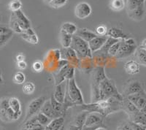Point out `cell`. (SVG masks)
I'll list each match as a JSON object with an SVG mask.
<instances>
[{
    "instance_id": "obj_8",
    "label": "cell",
    "mask_w": 146,
    "mask_h": 130,
    "mask_svg": "<svg viewBox=\"0 0 146 130\" xmlns=\"http://www.w3.org/2000/svg\"><path fill=\"white\" fill-rule=\"evenodd\" d=\"M104 115H102L100 113L97 112H93V113H89L88 114L85 122V126L87 127H92V126H103V118Z\"/></svg>"
},
{
    "instance_id": "obj_29",
    "label": "cell",
    "mask_w": 146,
    "mask_h": 130,
    "mask_svg": "<svg viewBox=\"0 0 146 130\" xmlns=\"http://www.w3.org/2000/svg\"><path fill=\"white\" fill-rule=\"evenodd\" d=\"M135 56H136L137 62L139 64L146 66V50L139 47L135 52Z\"/></svg>"
},
{
    "instance_id": "obj_33",
    "label": "cell",
    "mask_w": 146,
    "mask_h": 130,
    "mask_svg": "<svg viewBox=\"0 0 146 130\" xmlns=\"http://www.w3.org/2000/svg\"><path fill=\"white\" fill-rule=\"evenodd\" d=\"M36 119H37L38 123H40V124H41V125L44 127L48 126V124L50 123V121L53 120V119L48 118V116H46V115H44V114L42 113H40V112L36 114Z\"/></svg>"
},
{
    "instance_id": "obj_48",
    "label": "cell",
    "mask_w": 146,
    "mask_h": 130,
    "mask_svg": "<svg viewBox=\"0 0 146 130\" xmlns=\"http://www.w3.org/2000/svg\"><path fill=\"white\" fill-rule=\"evenodd\" d=\"M25 59V56L22 54H19L16 56V61L17 62H23Z\"/></svg>"
},
{
    "instance_id": "obj_25",
    "label": "cell",
    "mask_w": 146,
    "mask_h": 130,
    "mask_svg": "<svg viewBox=\"0 0 146 130\" xmlns=\"http://www.w3.org/2000/svg\"><path fill=\"white\" fill-rule=\"evenodd\" d=\"M122 104H123V106L124 107L126 111L131 116L133 115H135V114L137 113L138 112H139V110L137 108L136 106H135L132 102H130L129 100L127 98L123 99V103Z\"/></svg>"
},
{
    "instance_id": "obj_35",
    "label": "cell",
    "mask_w": 146,
    "mask_h": 130,
    "mask_svg": "<svg viewBox=\"0 0 146 130\" xmlns=\"http://www.w3.org/2000/svg\"><path fill=\"white\" fill-rule=\"evenodd\" d=\"M22 7V3L21 0H12L8 4V8L13 13L20 10Z\"/></svg>"
},
{
    "instance_id": "obj_15",
    "label": "cell",
    "mask_w": 146,
    "mask_h": 130,
    "mask_svg": "<svg viewBox=\"0 0 146 130\" xmlns=\"http://www.w3.org/2000/svg\"><path fill=\"white\" fill-rule=\"evenodd\" d=\"M143 91V86H142L140 82L137 81V80H135V81L131 82L129 85L127 86V87L126 88V90H125L124 94L127 97L129 95H131V94H134L139 93V92Z\"/></svg>"
},
{
    "instance_id": "obj_10",
    "label": "cell",
    "mask_w": 146,
    "mask_h": 130,
    "mask_svg": "<svg viewBox=\"0 0 146 130\" xmlns=\"http://www.w3.org/2000/svg\"><path fill=\"white\" fill-rule=\"evenodd\" d=\"M108 38V36H97L88 42V45H89V48L91 49L92 53L98 51L99 50L102 48V47L104 45L105 42L107 41Z\"/></svg>"
},
{
    "instance_id": "obj_32",
    "label": "cell",
    "mask_w": 146,
    "mask_h": 130,
    "mask_svg": "<svg viewBox=\"0 0 146 130\" xmlns=\"http://www.w3.org/2000/svg\"><path fill=\"white\" fill-rule=\"evenodd\" d=\"M132 117V121L135 123H140L146 127V114L143 113L141 112H138L137 113L131 115Z\"/></svg>"
},
{
    "instance_id": "obj_17",
    "label": "cell",
    "mask_w": 146,
    "mask_h": 130,
    "mask_svg": "<svg viewBox=\"0 0 146 130\" xmlns=\"http://www.w3.org/2000/svg\"><path fill=\"white\" fill-rule=\"evenodd\" d=\"M124 69L128 74L131 75H136L139 72L140 64L137 61L130 60L125 64Z\"/></svg>"
},
{
    "instance_id": "obj_47",
    "label": "cell",
    "mask_w": 146,
    "mask_h": 130,
    "mask_svg": "<svg viewBox=\"0 0 146 130\" xmlns=\"http://www.w3.org/2000/svg\"><path fill=\"white\" fill-rule=\"evenodd\" d=\"M101 126H92V127H87V126H83L82 127L81 130H96L98 127H100Z\"/></svg>"
},
{
    "instance_id": "obj_36",
    "label": "cell",
    "mask_w": 146,
    "mask_h": 130,
    "mask_svg": "<svg viewBox=\"0 0 146 130\" xmlns=\"http://www.w3.org/2000/svg\"><path fill=\"white\" fill-rule=\"evenodd\" d=\"M142 3H144V2H140L139 0H127V2H126V10H127V12H130L135 10Z\"/></svg>"
},
{
    "instance_id": "obj_26",
    "label": "cell",
    "mask_w": 146,
    "mask_h": 130,
    "mask_svg": "<svg viewBox=\"0 0 146 130\" xmlns=\"http://www.w3.org/2000/svg\"><path fill=\"white\" fill-rule=\"evenodd\" d=\"M89 113L88 111L86 112H82L78 114L76 117L74 119V121H73L72 124L77 126L80 128V129H82V127L84 126L85 122H86V117L88 115V114Z\"/></svg>"
},
{
    "instance_id": "obj_13",
    "label": "cell",
    "mask_w": 146,
    "mask_h": 130,
    "mask_svg": "<svg viewBox=\"0 0 146 130\" xmlns=\"http://www.w3.org/2000/svg\"><path fill=\"white\" fill-rule=\"evenodd\" d=\"M21 37L29 43L33 44V45L38 43L37 36L32 28H29L26 30H23V32L21 34Z\"/></svg>"
},
{
    "instance_id": "obj_34",
    "label": "cell",
    "mask_w": 146,
    "mask_h": 130,
    "mask_svg": "<svg viewBox=\"0 0 146 130\" xmlns=\"http://www.w3.org/2000/svg\"><path fill=\"white\" fill-rule=\"evenodd\" d=\"M22 89L25 94L30 95V94H32L35 91V86L32 82H27L23 84Z\"/></svg>"
},
{
    "instance_id": "obj_38",
    "label": "cell",
    "mask_w": 146,
    "mask_h": 130,
    "mask_svg": "<svg viewBox=\"0 0 146 130\" xmlns=\"http://www.w3.org/2000/svg\"><path fill=\"white\" fill-rule=\"evenodd\" d=\"M66 2H67V0H52L48 5L53 8L58 9L66 5Z\"/></svg>"
},
{
    "instance_id": "obj_22",
    "label": "cell",
    "mask_w": 146,
    "mask_h": 130,
    "mask_svg": "<svg viewBox=\"0 0 146 130\" xmlns=\"http://www.w3.org/2000/svg\"><path fill=\"white\" fill-rule=\"evenodd\" d=\"M59 38L60 42H61L63 48H70L72 40V35L70 34H67L64 31L61 29L59 34Z\"/></svg>"
},
{
    "instance_id": "obj_49",
    "label": "cell",
    "mask_w": 146,
    "mask_h": 130,
    "mask_svg": "<svg viewBox=\"0 0 146 130\" xmlns=\"http://www.w3.org/2000/svg\"><path fill=\"white\" fill-rule=\"evenodd\" d=\"M68 130H80V128L77 126L74 125V124H71V125L69 126Z\"/></svg>"
},
{
    "instance_id": "obj_57",
    "label": "cell",
    "mask_w": 146,
    "mask_h": 130,
    "mask_svg": "<svg viewBox=\"0 0 146 130\" xmlns=\"http://www.w3.org/2000/svg\"><path fill=\"white\" fill-rule=\"evenodd\" d=\"M0 130H3V129H2L1 127H0Z\"/></svg>"
},
{
    "instance_id": "obj_53",
    "label": "cell",
    "mask_w": 146,
    "mask_h": 130,
    "mask_svg": "<svg viewBox=\"0 0 146 130\" xmlns=\"http://www.w3.org/2000/svg\"><path fill=\"white\" fill-rule=\"evenodd\" d=\"M96 130H106V129H105L104 127H98Z\"/></svg>"
},
{
    "instance_id": "obj_16",
    "label": "cell",
    "mask_w": 146,
    "mask_h": 130,
    "mask_svg": "<svg viewBox=\"0 0 146 130\" xmlns=\"http://www.w3.org/2000/svg\"><path fill=\"white\" fill-rule=\"evenodd\" d=\"M75 35L80 37V38L83 39L84 40H86V42H90L91 40H92L93 39H94L95 37H96L98 35L96 34L94 32H91V31L88 30L87 29L82 28L78 29L75 33Z\"/></svg>"
},
{
    "instance_id": "obj_4",
    "label": "cell",
    "mask_w": 146,
    "mask_h": 130,
    "mask_svg": "<svg viewBox=\"0 0 146 130\" xmlns=\"http://www.w3.org/2000/svg\"><path fill=\"white\" fill-rule=\"evenodd\" d=\"M137 49V45L134 39L127 38L125 40H121L119 50L115 57L119 59L127 58L132 54H135Z\"/></svg>"
},
{
    "instance_id": "obj_37",
    "label": "cell",
    "mask_w": 146,
    "mask_h": 130,
    "mask_svg": "<svg viewBox=\"0 0 146 130\" xmlns=\"http://www.w3.org/2000/svg\"><path fill=\"white\" fill-rule=\"evenodd\" d=\"M26 76L22 72H17L13 76V82L16 84H23L25 83Z\"/></svg>"
},
{
    "instance_id": "obj_42",
    "label": "cell",
    "mask_w": 146,
    "mask_h": 130,
    "mask_svg": "<svg viewBox=\"0 0 146 130\" xmlns=\"http://www.w3.org/2000/svg\"><path fill=\"white\" fill-rule=\"evenodd\" d=\"M32 69L35 72H40L43 69V64L41 62H34L33 64H32Z\"/></svg>"
},
{
    "instance_id": "obj_1",
    "label": "cell",
    "mask_w": 146,
    "mask_h": 130,
    "mask_svg": "<svg viewBox=\"0 0 146 130\" xmlns=\"http://www.w3.org/2000/svg\"><path fill=\"white\" fill-rule=\"evenodd\" d=\"M83 104V98L80 88L77 86L75 78L68 80L66 97H65L64 105L66 110L69 107L75 105H82Z\"/></svg>"
},
{
    "instance_id": "obj_40",
    "label": "cell",
    "mask_w": 146,
    "mask_h": 130,
    "mask_svg": "<svg viewBox=\"0 0 146 130\" xmlns=\"http://www.w3.org/2000/svg\"><path fill=\"white\" fill-rule=\"evenodd\" d=\"M12 37H13V32L6 34L0 35V48L6 45V43H7V42L11 39Z\"/></svg>"
},
{
    "instance_id": "obj_56",
    "label": "cell",
    "mask_w": 146,
    "mask_h": 130,
    "mask_svg": "<svg viewBox=\"0 0 146 130\" xmlns=\"http://www.w3.org/2000/svg\"><path fill=\"white\" fill-rule=\"evenodd\" d=\"M39 130H45V128H42L41 129H39Z\"/></svg>"
},
{
    "instance_id": "obj_52",
    "label": "cell",
    "mask_w": 146,
    "mask_h": 130,
    "mask_svg": "<svg viewBox=\"0 0 146 130\" xmlns=\"http://www.w3.org/2000/svg\"><path fill=\"white\" fill-rule=\"evenodd\" d=\"M139 111L141 112V113H143L146 114V105H145V107H143V108L142 109V110H139Z\"/></svg>"
},
{
    "instance_id": "obj_2",
    "label": "cell",
    "mask_w": 146,
    "mask_h": 130,
    "mask_svg": "<svg viewBox=\"0 0 146 130\" xmlns=\"http://www.w3.org/2000/svg\"><path fill=\"white\" fill-rule=\"evenodd\" d=\"M112 97L117 99L121 102L123 101V96L118 93L113 82L105 78L98 86V101Z\"/></svg>"
},
{
    "instance_id": "obj_12",
    "label": "cell",
    "mask_w": 146,
    "mask_h": 130,
    "mask_svg": "<svg viewBox=\"0 0 146 130\" xmlns=\"http://www.w3.org/2000/svg\"><path fill=\"white\" fill-rule=\"evenodd\" d=\"M128 15L130 19H133L135 21H142L145 17V5L144 3H142L141 5H139L135 10H132V11L127 12Z\"/></svg>"
},
{
    "instance_id": "obj_5",
    "label": "cell",
    "mask_w": 146,
    "mask_h": 130,
    "mask_svg": "<svg viewBox=\"0 0 146 130\" xmlns=\"http://www.w3.org/2000/svg\"><path fill=\"white\" fill-rule=\"evenodd\" d=\"M45 101H46V97H44V96L40 97L38 98L32 100V102L29 103V105L28 107H27L26 119L23 122H25L26 121L29 119L30 118H32V116L40 113L41 107H42V105H43L44 102Z\"/></svg>"
},
{
    "instance_id": "obj_23",
    "label": "cell",
    "mask_w": 146,
    "mask_h": 130,
    "mask_svg": "<svg viewBox=\"0 0 146 130\" xmlns=\"http://www.w3.org/2000/svg\"><path fill=\"white\" fill-rule=\"evenodd\" d=\"M120 40H118V39H115L113 38V37H108V40H107V41L105 42V43L104 44V45L102 47V48L100 49V50H99L98 51L95 52V53L107 55V54H108V50L110 48V47H111L113 44L116 43L117 42H118Z\"/></svg>"
},
{
    "instance_id": "obj_55",
    "label": "cell",
    "mask_w": 146,
    "mask_h": 130,
    "mask_svg": "<svg viewBox=\"0 0 146 130\" xmlns=\"http://www.w3.org/2000/svg\"><path fill=\"white\" fill-rule=\"evenodd\" d=\"M139 1H140L142 2H145V0H139Z\"/></svg>"
},
{
    "instance_id": "obj_44",
    "label": "cell",
    "mask_w": 146,
    "mask_h": 130,
    "mask_svg": "<svg viewBox=\"0 0 146 130\" xmlns=\"http://www.w3.org/2000/svg\"><path fill=\"white\" fill-rule=\"evenodd\" d=\"M11 32H13V31L10 29V27L5 25H2V24H0V35L6 34H8Z\"/></svg>"
},
{
    "instance_id": "obj_27",
    "label": "cell",
    "mask_w": 146,
    "mask_h": 130,
    "mask_svg": "<svg viewBox=\"0 0 146 130\" xmlns=\"http://www.w3.org/2000/svg\"><path fill=\"white\" fill-rule=\"evenodd\" d=\"M109 6L112 10L118 12L124 9L126 3L124 0H110Z\"/></svg>"
},
{
    "instance_id": "obj_30",
    "label": "cell",
    "mask_w": 146,
    "mask_h": 130,
    "mask_svg": "<svg viewBox=\"0 0 146 130\" xmlns=\"http://www.w3.org/2000/svg\"><path fill=\"white\" fill-rule=\"evenodd\" d=\"M61 29L64 31L67 34L74 35L76 33L77 30H78V28H77V27L74 23H70V22H66V23H64L62 24V27H61Z\"/></svg>"
},
{
    "instance_id": "obj_9",
    "label": "cell",
    "mask_w": 146,
    "mask_h": 130,
    "mask_svg": "<svg viewBox=\"0 0 146 130\" xmlns=\"http://www.w3.org/2000/svg\"><path fill=\"white\" fill-rule=\"evenodd\" d=\"M67 84H68V80H66L62 82V84L56 86L53 97L58 102H61V103L64 102L66 93V88H67Z\"/></svg>"
},
{
    "instance_id": "obj_18",
    "label": "cell",
    "mask_w": 146,
    "mask_h": 130,
    "mask_svg": "<svg viewBox=\"0 0 146 130\" xmlns=\"http://www.w3.org/2000/svg\"><path fill=\"white\" fill-rule=\"evenodd\" d=\"M9 107V98L5 97L0 99V119L4 122H9L7 117V110Z\"/></svg>"
},
{
    "instance_id": "obj_21",
    "label": "cell",
    "mask_w": 146,
    "mask_h": 130,
    "mask_svg": "<svg viewBox=\"0 0 146 130\" xmlns=\"http://www.w3.org/2000/svg\"><path fill=\"white\" fill-rule=\"evenodd\" d=\"M70 64H66L65 66H64L61 70H60L59 72L56 74V75L54 76L55 82H56V86L58 85V84H62V82L66 80V77L67 72H68V70L70 68Z\"/></svg>"
},
{
    "instance_id": "obj_41",
    "label": "cell",
    "mask_w": 146,
    "mask_h": 130,
    "mask_svg": "<svg viewBox=\"0 0 146 130\" xmlns=\"http://www.w3.org/2000/svg\"><path fill=\"white\" fill-rule=\"evenodd\" d=\"M108 29L105 26H99L96 29V34L98 36H106L107 33H108Z\"/></svg>"
},
{
    "instance_id": "obj_24",
    "label": "cell",
    "mask_w": 146,
    "mask_h": 130,
    "mask_svg": "<svg viewBox=\"0 0 146 130\" xmlns=\"http://www.w3.org/2000/svg\"><path fill=\"white\" fill-rule=\"evenodd\" d=\"M64 122V119L63 117H58L50 121L48 126L45 127V130H59L62 127Z\"/></svg>"
},
{
    "instance_id": "obj_3",
    "label": "cell",
    "mask_w": 146,
    "mask_h": 130,
    "mask_svg": "<svg viewBox=\"0 0 146 130\" xmlns=\"http://www.w3.org/2000/svg\"><path fill=\"white\" fill-rule=\"evenodd\" d=\"M70 48L74 50L77 57L79 59H82L86 57H92V52L89 48L88 42L77 35H72V40Z\"/></svg>"
},
{
    "instance_id": "obj_28",
    "label": "cell",
    "mask_w": 146,
    "mask_h": 130,
    "mask_svg": "<svg viewBox=\"0 0 146 130\" xmlns=\"http://www.w3.org/2000/svg\"><path fill=\"white\" fill-rule=\"evenodd\" d=\"M10 28L13 32H15V33L21 34L23 32V30L21 29V28L19 24H18V21H17L16 19H15L14 13H12L11 15H10Z\"/></svg>"
},
{
    "instance_id": "obj_14",
    "label": "cell",
    "mask_w": 146,
    "mask_h": 130,
    "mask_svg": "<svg viewBox=\"0 0 146 130\" xmlns=\"http://www.w3.org/2000/svg\"><path fill=\"white\" fill-rule=\"evenodd\" d=\"M50 102H51L52 107L54 111L55 114L56 115V118L58 117H63L62 115L64 114L65 111H66V108H65L64 103H61V102H58L56 99L53 97V94L51 96L50 98Z\"/></svg>"
},
{
    "instance_id": "obj_31",
    "label": "cell",
    "mask_w": 146,
    "mask_h": 130,
    "mask_svg": "<svg viewBox=\"0 0 146 130\" xmlns=\"http://www.w3.org/2000/svg\"><path fill=\"white\" fill-rule=\"evenodd\" d=\"M9 105H10V108L13 110L15 113L21 111V102L19 99L16 97H10V98H9Z\"/></svg>"
},
{
    "instance_id": "obj_11",
    "label": "cell",
    "mask_w": 146,
    "mask_h": 130,
    "mask_svg": "<svg viewBox=\"0 0 146 130\" xmlns=\"http://www.w3.org/2000/svg\"><path fill=\"white\" fill-rule=\"evenodd\" d=\"M14 14H15V19L22 30H26L27 29L31 28V22H30L29 19L24 15V13L21 10H20L14 12Z\"/></svg>"
},
{
    "instance_id": "obj_19",
    "label": "cell",
    "mask_w": 146,
    "mask_h": 130,
    "mask_svg": "<svg viewBox=\"0 0 146 130\" xmlns=\"http://www.w3.org/2000/svg\"><path fill=\"white\" fill-rule=\"evenodd\" d=\"M40 113H43L44 115H45L51 119H56V115L55 114L53 107H52L50 99H46V101L44 102L43 105H42V107H41V110H40Z\"/></svg>"
},
{
    "instance_id": "obj_50",
    "label": "cell",
    "mask_w": 146,
    "mask_h": 130,
    "mask_svg": "<svg viewBox=\"0 0 146 130\" xmlns=\"http://www.w3.org/2000/svg\"><path fill=\"white\" fill-rule=\"evenodd\" d=\"M139 48L144 49V50H146V39H145L144 40H143L142 43L139 45Z\"/></svg>"
},
{
    "instance_id": "obj_6",
    "label": "cell",
    "mask_w": 146,
    "mask_h": 130,
    "mask_svg": "<svg viewBox=\"0 0 146 130\" xmlns=\"http://www.w3.org/2000/svg\"><path fill=\"white\" fill-rule=\"evenodd\" d=\"M127 99L132 102L139 110H142L146 105V93L144 90L139 93L127 96Z\"/></svg>"
},
{
    "instance_id": "obj_7",
    "label": "cell",
    "mask_w": 146,
    "mask_h": 130,
    "mask_svg": "<svg viewBox=\"0 0 146 130\" xmlns=\"http://www.w3.org/2000/svg\"><path fill=\"white\" fill-rule=\"evenodd\" d=\"M91 7L87 2H80L76 5L75 14L77 18L80 19H86L91 13Z\"/></svg>"
},
{
    "instance_id": "obj_54",
    "label": "cell",
    "mask_w": 146,
    "mask_h": 130,
    "mask_svg": "<svg viewBox=\"0 0 146 130\" xmlns=\"http://www.w3.org/2000/svg\"><path fill=\"white\" fill-rule=\"evenodd\" d=\"M51 1H52V0H45V2H46L47 4H49L50 2H51Z\"/></svg>"
},
{
    "instance_id": "obj_45",
    "label": "cell",
    "mask_w": 146,
    "mask_h": 130,
    "mask_svg": "<svg viewBox=\"0 0 146 130\" xmlns=\"http://www.w3.org/2000/svg\"><path fill=\"white\" fill-rule=\"evenodd\" d=\"M117 130H132L130 123H123L118 126Z\"/></svg>"
},
{
    "instance_id": "obj_39",
    "label": "cell",
    "mask_w": 146,
    "mask_h": 130,
    "mask_svg": "<svg viewBox=\"0 0 146 130\" xmlns=\"http://www.w3.org/2000/svg\"><path fill=\"white\" fill-rule=\"evenodd\" d=\"M121 40L117 42L116 43L113 44L111 47H110V48L108 50V54L112 56H115L118 53V50H119V48H120V45H121Z\"/></svg>"
},
{
    "instance_id": "obj_43",
    "label": "cell",
    "mask_w": 146,
    "mask_h": 130,
    "mask_svg": "<svg viewBox=\"0 0 146 130\" xmlns=\"http://www.w3.org/2000/svg\"><path fill=\"white\" fill-rule=\"evenodd\" d=\"M130 124H131L132 130H146L145 126L143 125V124H140V123L131 121L130 122Z\"/></svg>"
},
{
    "instance_id": "obj_51",
    "label": "cell",
    "mask_w": 146,
    "mask_h": 130,
    "mask_svg": "<svg viewBox=\"0 0 146 130\" xmlns=\"http://www.w3.org/2000/svg\"><path fill=\"white\" fill-rule=\"evenodd\" d=\"M3 84V78H2V72H1V70H0V84Z\"/></svg>"
},
{
    "instance_id": "obj_20",
    "label": "cell",
    "mask_w": 146,
    "mask_h": 130,
    "mask_svg": "<svg viewBox=\"0 0 146 130\" xmlns=\"http://www.w3.org/2000/svg\"><path fill=\"white\" fill-rule=\"evenodd\" d=\"M107 36L115 39H118V40H125V39H127L128 37L127 35L123 33L122 29L117 28V27L110 28L108 30Z\"/></svg>"
},
{
    "instance_id": "obj_46",
    "label": "cell",
    "mask_w": 146,
    "mask_h": 130,
    "mask_svg": "<svg viewBox=\"0 0 146 130\" xmlns=\"http://www.w3.org/2000/svg\"><path fill=\"white\" fill-rule=\"evenodd\" d=\"M17 67L20 70H25L27 67V64L26 63L25 61H23V62H17Z\"/></svg>"
}]
</instances>
